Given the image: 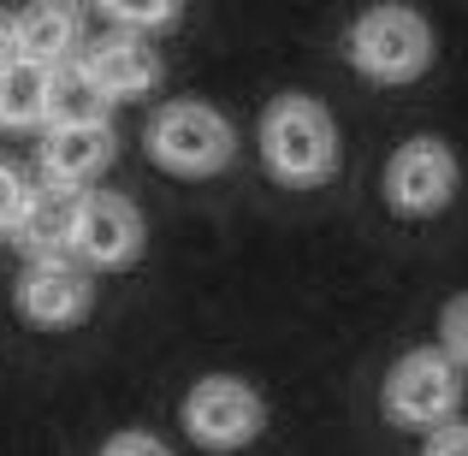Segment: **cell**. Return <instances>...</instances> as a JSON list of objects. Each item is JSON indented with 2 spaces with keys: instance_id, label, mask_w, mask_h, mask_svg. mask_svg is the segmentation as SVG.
Returning <instances> with one entry per match:
<instances>
[{
  "instance_id": "6da1fadb",
  "label": "cell",
  "mask_w": 468,
  "mask_h": 456,
  "mask_svg": "<svg viewBox=\"0 0 468 456\" xmlns=\"http://www.w3.org/2000/svg\"><path fill=\"white\" fill-rule=\"evenodd\" d=\"M255 143H261V166L279 184L309 190V184H326L338 172V125L314 95H279L261 113Z\"/></svg>"
},
{
  "instance_id": "7a4b0ae2",
  "label": "cell",
  "mask_w": 468,
  "mask_h": 456,
  "mask_svg": "<svg viewBox=\"0 0 468 456\" xmlns=\"http://www.w3.org/2000/svg\"><path fill=\"white\" fill-rule=\"evenodd\" d=\"M344 54L367 83H415L433 66V24L415 6H367L344 36Z\"/></svg>"
},
{
  "instance_id": "3957f363",
  "label": "cell",
  "mask_w": 468,
  "mask_h": 456,
  "mask_svg": "<svg viewBox=\"0 0 468 456\" xmlns=\"http://www.w3.org/2000/svg\"><path fill=\"white\" fill-rule=\"evenodd\" d=\"M149 154L172 178H214L238 154V131L207 101H172V107H160L154 125H149Z\"/></svg>"
},
{
  "instance_id": "277c9868",
  "label": "cell",
  "mask_w": 468,
  "mask_h": 456,
  "mask_svg": "<svg viewBox=\"0 0 468 456\" xmlns=\"http://www.w3.org/2000/svg\"><path fill=\"white\" fill-rule=\"evenodd\" d=\"M379 403H386V415L398 427H427L433 433V427L457 421L463 409V367L445 350H410L391 362Z\"/></svg>"
},
{
  "instance_id": "5b68a950",
  "label": "cell",
  "mask_w": 468,
  "mask_h": 456,
  "mask_svg": "<svg viewBox=\"0 0 468 456\" xmlns=\"http://www.w3.org/2000/svg\"><path fill=\"white\" fill-rule=\"evenodd\" d=\"M261 427H267V403L243 379L214 374L184 398V433L207 451H243L261 439Z\"/></svg>"
},
{
  "instance_id": "8992f818",
  "label": "cell",
  "mask_w": 468,
  "mask_h": 456,
  "mask_svg": "<svg viewBox=\"0 0 468 456\" xmlns=\"http://www.w3.org/2000/svg\"><path fill=\"white\" fill-rule=\"evenodd\" d=\"M457 196V154L439 137H410L386 160V202L403 219H433Z\"/></svg>"
},
{
  "instance_id": "52a82bcc",
  "label": "cell",
  "mask_w": 468,
  "mask_h": 456,
  "mask_svg": "<svg viewBox=\"0 0 468 456\" xmlns=\"http://www.w3.org/2000/svg\"><path fill=\"white\" fill-rule=\"evenodd\" d=\"M95 302V285L78 261L66 255H36L18 279V314L36 326H78Z\"/></svg>"
},
{
  "instance_id": "ba28073f",
  "label": "cell",
  "mask_w": 468,
  "mask_h": 456,
  "mask_svg": "<svg viewBox=\"0 0 468 456\" xmlns=\"http://www.w3.org/2000/svg\"><path fill=\"white\" fill-rule=\"evenodd\" d=\"M71 249H78L90 267H131L137 249H143V214L125 202V196H107V190L83 196Z\"/></svg>"
},
{
  "instance_id": "9c48e42d",
  "label": "cell",
  "mask_w": 468,
  "mask_h": 456,
  "mask_svg": "<svg viewBox=\"0 0 468 456\" xmlns=\"http://www.w3.org/2000/svg\"><path fill=\"white\" fill-rule=\"evenodd\" d=\"M83 66L101 83L107 101H137V95H149L160 83V54L149 48L143 30H113L101 42H90L83 48Z\"/></svg>"
},
{
  "instance_id": "30bf717a",
  "label": "cell",
  "mask_w": 468,
  "mask_h": 456,
  "mask_svg": "<svg viewBox=\"0 0 468 456\" xmlns=\"http://www.w3.org/2000/svg\"><path fill=\"white\" fill-rule=\"evenodd\" d=\"M78 214H83V184L42 178L24 196V214H18V231H12V238L30 255H66L71 238H78Z\"/></svg>"
},
{
  "instance_id": "8fae6325",
  "label": "cell",
  "mask_w": 468,
  "mask_h": 456,
  "mask_svg": "<svg viewBox=\"0 0 468 456\" xmlns=\"http://www.w3.org/2000/svg\"><path fill=\"white\" fill-rule=\"evenodd\" d=\"M119 143H113V125H48L42 137V172L59 184H90L113 166Z\"/></svg>"
},
{
  "instance_id": "7c38bea8",
  "label": "cell",
  "mask_w": 468,
  "mask_h": 456,
  "mask_svg": "<svg viewBox=\"0 0 468 456\" xmlns=\"http://www.w3.org/2000/svg\"><path fill=\"white\" fill-rule=\"evenodd\" d=\"M12 30H18V54L42 59V66L71 59L78 42H83V18H78L71 0H30V6L12 18Z\"/></svg>"
},
{
  "instance_id": "4fadbf2b",
  "label": "cell",
  "mask_w": 468,
  "mask_h": 456,
  "mask_svg": "<svg viewBox=\"0 0 468 456\" xmlns=\"http://www.w3.org/2000/svg\"><path fill=\"white\" fill-rule=\"evenodd\" d=\"M48 78H54V66H42L30 54L0 66V125L6 131H48Z\"/></svg>"
},
{
  "instance_id": "5bb4252c",
  "label": "cell",
  "mask_w": 468,
  "mask_h": 456,
  "mask_svg": "<svg viewBox=\"0 0 468 456\" xmlns=\"http://www.w3.org/2000/svg\"><path fill=\"white\" fill-rule=\"evenodd\" d=\"M107 95L83 59H59L48 78V125H107Z\"/></svg>"
},
{
  "instance_id": "9a60e30c",
  "label": "cell",
  "mask_w": 468,
  "mask_h": 456,
  "mask_svg": "<svg viewBox=\"0 0 468 456\" xmlns=\"http://www.w3.org/2000/svg\"><path fill=\"white\" fill-rule=\"evenodd\" d=\"M184 0H95V12H107V18L119 24V30H160V24L178 18Z\"/></svg>"
},
{
  "instance_id": "2e32d148",
  "label": "cell",
  "mask_w": 468,
  "mask_h": 456,
  "mask_svg": "<svg viewBox=\"0 0 468 456\" xmlns=\"http://www.w3.org/2000/svg\"><path fill=\"white\" fill-rule=\"evenodd\" d=\"M439 350L457 367H468V297H451L445 314H439Z\"/></svg>"
},
{
  "instance_id": "e0dca14e",
  "label": "cell",
  "mask_w": 468,
  "mask_h": 456,
  "mask_svg": "<svg viewBox=\"0 0 468 456\" xmlns=\"http://www.w3.org/2000/svg\"><path fill=\"white\" fill-rule=\"evenodd\" d=\"M24 196H30V184L18 178V172L0 160V231H18V214H24Z\"/></svg>"
},
{
  "instance_id": "ac0fdd59",
  "label": "cell",
  "mask_w": 468,
  "mask_h": 456,
  "mask_svg": "<svg viewBox=\"0 0 468 456\" xmlns=\"http://www.w3.org/2000/svg\"><path fill=\"white\" fill-rule=\"evenodd\" d=\"M101 456H172L166 445H160L154 433H119V439H107Z\"/></svg>"
},
{
  "instance_id": "d6986e66",
  "label": "cell",
  "mask_w": 468,
  "mask_h": 456,
  "mask_svg": "<svg viewBox=\"0 0 468 456\" xmlns=\"http://www.w3.org/2000/svg\"><path fill=\"white\" fill-rule=\"evenodd\" d=\"M421 456H468V427H463V421L433 427V439H427V451H421Z\"/></svg>"
},
{
  "instance_id": "ffe728a7",
  "label": "cell",
  "mask_w": 468,
  "mask_h": 456,
  "mask_svg": "<svg viewBox=\"0 0 468 456\" xmlns=\"http://www.w3.org/2000/svg\"><path fill=\"white\" fill-rule=\"evenodd\" d=\"M18 59V30H12V18L0 12V66H12Z\"/></svg>"
}]
</instances>
